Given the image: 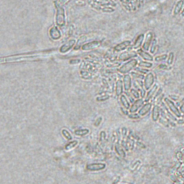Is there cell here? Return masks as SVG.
Wrapping results in <instances>:
<instances>
[{
    "label": "cell",
    "instance_id": "obj_1",
    "mask_svg": "<svg viewBox=\"0 0 184 184\" xmlns=\"http://www.w3.org/2000/svg\"><path fill=\"white\" fill-rule=\"evenodd\" d=\"M56 51L55 49L47 50L43 51H35L29 52L25 53L15 54V55H9L7 57H2L0 59L1 63H19L23 61H33L40 58H45L51 56L55 53Z\"/></svg>",
    "mask_w": 184,
    "mask_h": 184
},
{
    "label": "cell",
    "instance_id": "obj_2",
    "mask_svg": "<svg viewBox=\"0 0 184 184\" xmlns=\"http://www.w3.org/2000/svg\"><path fill=\"white\" fill-rule=\"evenodd\" d=\"M138 65V61L136 58H132L129 61H127L126 63H125L121 65L119 69H117V71L119 73H120L121 74H127L129 73V72H131L133 70H134Z\"/></svg>",
    "mask_w": 184,
    "mask_h": 184
},
{
    "label": "cell",
    "instance_id": "obj_3",
    "mask_svg": "<svg viewBox=\"0 0 184 184\" xmlns=\"http://www.w3.org/2000/svg\"><path fill=\"white\" fill-rule=\"evenodd\" d=\"M163 101H164V103H165V105H166V107L168 108V109L170 110L171 112L173 113L177 118H180L181 117V111H180V109H179V108L177 107V106L175 105V104L174 103L170 98H168V97L164 98Z\"/></svg>",
    "mask_w": 184,
    "mask_h": 184
},
{
    "label": "cell",
    "instance_id": "obj_4",
    "mask_svg": "<svg viewBox=\"0 0 184 184\" xmlns=\"http://www.w3.org/2000/svg\"><path fill=\"white\" fill-rule=\"evenodd\" d=\"M55 23L58 27H62L65 25V15L64 9L62 6H57V14L55 17Z\"/></svg>",
    "mask_w": 184,
    "mask_h": 184
},
{
    "label": "cell",
    "instance_id": "obj_5",
    "mask_svg": "<svg viewBox=\"0 0 184 184\" xmlns=\"http://www.w3.org/2000/svg\"><path fill=\"white\" fill-rule=\"evenodd\" d=\"M76 40L74 38L69 39V41H67L65 43L63 44L61 47L59 48L58 51L59 53L61 54H65L69 53L70 51H71L72 49L74 48V47L76 45Z\"/></svg>",
    "mask_w": 184,
    "mask_h": 184
},
{
    "label": "cell",
    "instance_id": "obj_6",
    "mask_svg": "<svg viewBox=\"0 0 184 184\" xmlns=\"http://www.w3.org/2000/svg\"><path fill=\"white\" fill-rule=\"evenodd\" d=\"M155 74L153 72L149 71L147 74L145 75V78H144V87L146 91H148L150 89H151L153 87V86L155 83Z\"/></svg>",
    "mask_w": 184,
    "mask_h": 184
},
{
    "label": "cell",
    "instance_id": "obj_7",
    "mask_svg": "<svg viewBox=\"0 0 184 184\" xmlns=\"http://www.w3.org/2000/svg\"><path fill=\"white\" fill-rule=\"evenodd\" d=\"M101 44V41H97V40H94V41L91 42H87L85 44H83L81 46V49L82 51H89L91 50H94L97 48L99 47Z\"/></svg>",
    "mask_w": 184,
    "mask_h": 184
},
{
    "label": "cell",
    "instance_id": "obj_8",
    "mask_svg": "<svg viewBox=\"0 0 184 184\" xmlns=\"http://www.w3.org/2000/svg\"><path fill=\"white\" fill-rule=\"evenodd\" d=\"M107 168L105 163H92L87 165V169L89 171H101Z\"/></svg>",
    "mask_w": 184,
    "mask_h": 184
},
{
    "label": "cell",
    "instance_id": "obj_9",
    "mask_svg": "<svg viewBox=\"0 0 184 184\" xmlns=\"http://www.w3.org/2000/svg\"><path fill=\"white\" fill-rule=\"evenodd\" d=\"M138 55L137 52L135 51H126L121 53L120 55H119V59L122 61H129L132 58H135Z\"/></svg>",
    "mask_w": 184,
    "mask_h": 184
},
{
    "label": "cell",
    "instance_id": "obj_10",
    "mask_svg": "<svg viewBox=\"0 0 184 184\" xmlns=\"http://www.w3.org/2000/svg\"><path fill=\"white\" fill-rule=\"evenodd\" d=\"M49 35L53 41H58L61 38L62 34L58 26H53L49 30Z\"/></svg>",
    "mask_w": 184,
    "mask_h": 184
},
{
    "label": "cell",
    "instance_id": "obj_11",
    "mask_svg": "<svg viewBox=\"0 0 184 184\" xmlns=\"http://www.w3.org/2000/svg\"><path fill=\"white\" fill-rule=\"evenodd\" d=\"M144 102H145V100H143V98H140V99H136L133 103V104L131 105L130 108H129V113H136L137 111H139V109L142 107V106L145 104Z\"/></svg>",
    "mask_w": 184,
    "mask_h": 184
},
{
    "label": "cell",
    "instance_id": "obj_12",
    "mask_svg": "<svg viewBox=\"0 0 184 184\" xmlns=\"http://www.w3.org/2000/svg\"><path fill=\"white\" fill-rule=\"evenodd\" d=\"M153 41V35L152 32H148L146 35L145 40H144V43L143 45V49L146 51H150V48L152 44V42Z\"/></svg>",
    "mask_w": 184,
    "mask_h": 184
},
{
    "label": "cell",
    "instance_id": "obj_13",
    "mask_svg": "<svg viewBox=\"0 0 184 184\" xmlns=\"http://www.w3.org/2000/svg\"><path fill=\"white\" fill-rule=\"evenodd\" d=\"M131 44L132 41H129V40L122 42V43L117 44V45L114 48V51L116 52V53H121V52L127 49L131 45Z\"/></svg>",
    "mask_w": 184,
    "mask_h": 184
},
{
    "label": "cell",
    "instance_id": "obj_14",
    "mask_svg": "<svg viewBox=\"0 0 184 184\" xmlns=\"http://www.w3.org/2000/svg\"><path fill=\"white\" fill-rule=\"evenodd\" d=\"M152 107H153V104L149 101L147 102H145L144 104L142 106V107L139 109L138 111V114L140 117H145L147 115V114L150 113V110L152 109Z\"/></svg>",
    "mask_w": 184,
    "mask_h": 184
},
{
    "label": "cell",
    "instance_id": "obj_15",
    "mask_svg": "<svg viewBox=\"0 0 184 184\" xmlns=\"http://www.w3.org/2000/svg\"><path fill=\"white\" fill-rule=\"evenodd\" d=\"M123 85H124V89L126 91H129V90L132 89V86H133V81H132V76L131 75L125 74L123 76Z\"/></svg>",
    "mask_w": 184,
    "mask_h": 184
},
{
    "label": "cell",
    "instance_id": "obj_16",
    "mask_svg": "<svg viewBox=\"0 0 184 184\" xmlns=\"http://www.w3.org/2000/svg\"><path fill=\"white\" fill-rule=\"evenodd\" d=\"M137 52L138 53V55H139L140 58H142L144 61H150V62H152L154 61V58L153 55H152L150 53H147V51H145V50L140 48L137 50Z\"/></svg>",
    "mask_w": 184,
    "mask_h": 184
},
{
    "label": "cell",
    "instance_id": "obj_17",
    "mask_svg": "<svg viewBox=\"0 0 184 184\" xmlns=\"http://www.w3.org/2000/svg\"><path fill=\"white\" fill-rule=\"evenodd\" d=\"M144 40H145V35L144 34H140V35H138L133 43V49L138 50L141 47H143Z\"/></svg>",
    "mask_w": 184,
    "mask_h": 184
},
{
    "label": "cell",
    "instance_id": "obj_18",
    "mask_svg": "<svg viewBox=\"0 0 184 184\" xmlns=\"http://www.w3.org/2000/svg\"><path fill=\"white\" fill-rule=\"evenodd\" d=\"M157 89H158L157 85L154 84L153 86V87L148 90V91L147 92V95H146L145 99V102L149 101L150 100L152 99V98H153V97H155L156 94V92H157Z\"/></svg>",
    "mask_w": 184,
    "mask_h": 184
},
{
    "label": "cell",
    "instance_id": "obj_19",
    "mask_svg": "<svg viewBox=\"0 0 184 184\" xmlns=\"http://www.w3.org/2000/svg\"><path fill=\"white\" fill-rule=\"evenodd\" d=\"M160 116H161V108L158 105H155L152 109V120L153 122L158 121Z\"/></svg>",
    "mask_w": 184,
    "mask_h": 184
},
{
    "label": "cell",
    "instance_id": "obj_20",
    "mask_svg": "<svg viewBox=\"0 0 184 184\" xmlns=\"http://www.w3.org/2000/svg\"><path fill=\"white\" fill-rule=\"evenodd\" d=\"M115 93L117 97H119L120 96L123 94V90H124V85H123V81L119 79L117 80L115 84Z\"/></svg>",
    "mask_w": 184,
    "mask_h": 184
},
{
    "label": "cell",
    "instance_id": "obj_21",
    "mask_svg": "<svg viewBox=\"0 0 184 184\" xmlns=\"http://www.w3.org/2000/svg\"><path fill=\"white\" fill-rule=\"evenodd\" d=\"M119 101H120L121 104L124 108H125V109H129V108L131 107V104L129 99L126 97V94H122L119 97Z\"/></svg>",
    "mask_w": 184,
    "mask_h": 184
},
{
    "label": "cell",
    "instance_id": "obj_22",
    "mask_svg": "<svg viewBox=\"0 0 184 184\" xmlns=\"http://www.w3.org/2000/svg\"><path fill=\"white\" fill-rule=\"evenodd\" d=\"M115 150L116 151V153L119 156H120L121 157H126V153L125 151V150L122 148V147L120 145V144H119V140H118V142L117 143L115 144Z\"/></svg>",
    "mask_w": 184,
    "mask_h": 184
},
{
    "label": "cell",
    "instance_id": "obj_23",
    "mask_svg": "<svg viewBox=\"0 0 184 184\" xmlns=\"http://www.w3.org/2000/svg\"><path fill=\"white\" fill-rule=\"evenodd\" d=\"M79 145V140H70L66 145H65V150L66 151H70L72 150L73 149H74L75 147H77V145Z\"/></svg>",
    "mask_w": 184,
    "mask_h": 184
},
{
    "label": "cell",
    "instance_id": "obj_24",
    "mask_svg": "<svg viewBox=\"0 0 184 184\" xmlns=\"http://www.w3.org/2000/svg\"><path fill=\"white\" fill-rule=\"evenodd\" d=\"M61 135H63V137L65 138L67 141H70L73 140V135H72V134L70 133L69 130L65 129V128H63V129H61Z\"/></svg>",
    "mask_w": 184,
    "mask_h": 184
},
{
    "label": "cell",
    "instance_id": "obj_25",
    "mask_svg": "<svg viewBox=\"0 0 184 184\" xmlns=\"http://www.w3.org/2000/svg\"><path fill=\"white\" fill-rule=\"evenodd\" d=\"M90 133L89 129H77V130L74 131V134L76 136H79V137H83V136L87 135L88 134Z\"/></svg>",
    "mask_w": 184,
    "mask_h": 184
},
{
    "label": "cell",
    "instance_id": "obj_26",
    "mask_svg": "<svg viewBox=\"0 0 184 184\" xmlns=\"http://www.w3.org/2000/svg\"><path fill=\"white\" fill-rule=\"evenodd\" d=\"M138 66L144 69H151L153 67V63L150 61H140L138 63Z\"/></svg>",
    "mask_w": 184,
    "mask_h": 184
},
{
    "label": "cell",
    "instance_id": "obj_27",
    "mask_svg": "<svg viewBox=\"0 0 184 184\" xmlns=\"http://www.w3.org/2000/svg\"><path fill=\"white\" fill-rule=\"evenodd\" d=\"M129 93H130L131 96L134 98V99H140V91H138V90L135 89H131L130 90H129Z\"/></svg>",
    "mask_w": 184,
    "mask_h": 184
},
{
    "label": "cell",
    "instance_id": "obj_28",
    "mask_svg": "<svg viewBox=\"0 0 184 184\" xmlns=\"http://www.w3.org/2000/svg\"><path fill=\"white\" fill-rule=\"evenodd\" d=\"M134 70H135V71L138 72V73H142V74H144V75H146L149 72L148 69H144V68H141V67H139V66L136 67Z\"/></svg>",
    "mask_w": 184,
    "mask_h": 184
},
{
    "label": "cell",
    "instance_id": "obj_29",
    "mask_svg": "<svg viewBox=\"0 0 184 184\" xmlns=\"http://www.w3.org/2000/svg\"><path fill=\"white\" fill-rule=\"evenodd\" d=\"M167 58H168V55L166 54H163V55H157V56H156L155 58H154V61L155 62H161L165 61Z\"/></svg>",
    "mask_w": 184,
    "mask_h": 184
},
{
    "label": "cell",
    "instance_id": "obj_30",
    "mask_svg": "<svg viewBox=\"0 0 184 184\" xmlns=\"http://www.w3.org/2000/svg\"><path fill=\"white\" fill-rule=\"evenodd\" d=\"M132 76L135 78V79H144V75L142 74V73H138V72H132L131 73Z\"/></svg>",
    "mask_w": 184,
    "mask_h": 184
},
{
    "label": "cell",
    "instance_id": "obj_31",
    "mask_svg": "<svg viewBox=\"0 0 184 184\" xmlns=\"http://www.w3.org/2000/svg\"><path fill=\"white\" fill-rule=\"evenodd\" d=\"M174 61V54L173 53H170L168 56L167 58V64L168 65H172Z\"/></svg>",
    "mask_w": 184,
    "mask_h": 184
},
{
    "label": "cell",
    "instance_id": "obj_32",
    "mask_svg": "<svg viewBox=\"0 0 184 184\" xmlns=\"http://www.w3.org/2000/svg\"><path fill=\"white\" fill-rule=\"evenodd\" d=\"M156 50V40L154 39L153 42H152V44L150 45V51L152 54L155 53Z\"/></svg>",
    "mask_w": 184,
    "mask_h": 184
},
{
    "label": "cell",
    "instance_id": "obj_33",
    "mask_svg": "<svg viewBox=\"0 0 184 184\" xmlns=\"http://www.w3.org/2000/svg\"><path fill=\"white\" fill-rule=\"evenodd\" d=\"M99 137H100V142L101 143H104L105 140H106V137H107V135H106V133L104 131H101V133L99 135Z\"/></svg>",
    "mask_w": 184,
    "mask_h": 184
},
{
    "label": "cell",
    "instance_id": "obj_34",
    "mask_svg": "<svg viewBox=\"0 0 184 184\" xmlns=\"http://www.w3.org/2000/svg\"><path fill=\"white\" fill-rule=\"evenodd\" d=\"M71 1V0H58V1L56 2V3L58 5L57 6H64Z\"/></svg>",
    "mask_w": 184,
    "mask_h": 184
},
{
    "label": "cell",
    "instance_id": "obj_35",
    "mask_svg": "<svg viewBox=\"0 0 184 184\" xmlns=\"http://www.w3.org/2000/svg\"><path fill=\"white\" fill-rule=\"evenodd\" d=\"M128 117H129V119H137L140 117V116L139 115V114L130 113L128 115Z\"/></svg>",
    "mask_w": 184,
    "mask_h": 184
},
{
    "label": "cell",
    "instance_id": "obj_36",
    "mask_svg": "<svg viewBox=\"0 0 184 184\" xmlns=\"http://www.w3.org/2000/svg\"><path fill=\"white\" fill-rule=\"evenodd\" d=\"M81 60L80 58H72L69 61V63L71 65H76V64H79L81 63Z\"/></svg>",
    "mask_w": 184,
    "mask_h": 184
},
{
    "label": "cell",
    "instance_id": "obj_37",
    "mask_svg": "<svg viewBox=\"0 0 184 184\" xmlns=\"http://www.w3.org/2000/svg\"><path fill=\"white\" fill-rule=\"evenodd\" d=\"M109 99V96L105 95V96H103V97H97V99H96V100H97V101H106V100Z\"/></svg>",
    "mask_w": 184,
    "mask_h": 184
},
{
    "label": "cell",
    "instance_id": "obj_38",
    "mask_svg": "<svg viewBox=\"0 0 184 184\" xmlns=\"http://www.w3.org/2000/svg\"><path fill=\"white\" fill-rule=\"evenodd\" d=\"M101 120H102V118H101V117L98 118V119H97V120H96V122H95L94 125H95V126H97H97H99V125H100V123L101 122Z\"/></svg>",
    "mask_w": 184,
    "mask_h": 184
},
{
    "label": "cell",
    "instance_id": "obj_39",
    "mask_svg": "<svg viewBox=\"0 0 184 184\" xmlns=\"http://www.w3.org/2000/svg\"><path fill=\"white\" fill-rule=\"evenodd\" d=\"M120 109H121L122 112L125 115L128 116V115H129V113H128V111H127V109H125V108H124V107H121Z\"/></svg>",
    "mask_w": 184,
    "mask_h": 184
},
{
    "label": "cell",
    "instance_id": "obj_40",
    "mask_svg": "<svg viewBox=\"0 0 184 184\" xmlns=\"http://www.w3.org/2000/svg\"><path fill=\"white\" fill-rule=\"evenodd\" d=\"M159 69H163V70H167L168 69V67L167 65H165V64H161V65L158 66Z\"/></svg>",
    "mask_w": 184,
    "mask_h": 184
},
{
    "label": "cell",
    "instance_id": "obj_41",
    "mask_svg": "<svg viewBox=\"0 0 184 184\" xmlns=\"http://www.w3.org/2000/svg\"><path fill=\"white\" fill-rule=\"evenodd\" d=\"M180 111H181V113L184 114V101L183 102V104H182L181 107H180Z\"/></svg>",
    "mask_w": 184,
    "mask_h": 184
},
{
    "label": "cell",
    "instance_id": "obj_42",
    "mask_svg": "<svg viewBox=\"0 0 184 184\" xmlns=\"http://www.w3.org/2000/svg\"><path fill=\"white\" fill-rule=\"evenodd\" d=\"M119 179H120V176H119V177H117V181H115L113 182V183H118V182L119 181Z\"/></svg>",
    "mask_w": 184,
    "mask_h": 184
}]
</instances>
